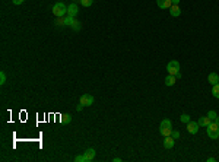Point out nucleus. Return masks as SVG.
I'll use <instances>...</instances> for the list:
<instances>
[{"instance_id": "obj_1", "label": "nucleus", "mask_w": 219, "mask_h": 162, "mask_svg": "<svg viewBox=\"0 0 219 162\" xmlns=\"http://www.w3.org/2000/svg\"><path fill=\"white\" fill-rule=\"evenodd\" d=\"M159 133L162 134V136H171V133H172V123H171V120H168V118H165V120H162L161 121V124H159Z\"/></svg>"}, {"instance_id": "obj_2", "label": "nucleus", "mask_w": 219, "mask_h": 162, "mask_svg": "<svg viewBox=\"0 0 219 162\" xmlns=\"http://www.w3.org/2000/svg\"><path fill=\"white\" fill-rule=\"evenodd\" d=\"M53 15L56 16V18H64V15L67 13V7L64 3H62V2H58V3H56V5L53 6Z\"/></svg>"}, {"instance_id": "obj_3", "label": "nucleus", "mask_w": 219, "mask_h": 162, "mask_svg": "<svg viewBox=\"0 0 219 162\" xmlns=\"http://www.w3.org/2000/svg\"><path fill=\"white\" fill-rule=\"evenodd\" d=\"M206 130H207V136H209L210 139H218L219 137V126L216 121H212V123L206 127Z\"/></svg>"}, {"instance_id": "obj_4", "label": "nucleus", "mask_w": 219, "mask_h": 162, "mask_svg": "<svg viewBox=\"0 0 219 162\" xmlns=\"http://www.w3.org/2000/svg\"><path fill=\"white\" fill-rule=\"evenodd\" d=\"M167 70H168V75H174L175 76L177 73H180V63L177 60H171L167 64Z\"/></svg>"}, {"instance_id": "obj_5", "label": "nucleus", "mask_w": 219, "mask_h": 162, "mask_svg": "<svg viewBox=\"0 0 219 162\" xmlns=\"http://www.w3.org/2000/svg\"><path fill=\"white\" fill-rule=\"evenodd\" d=\"M94 96L91 95V94H83V95L79 98V102H81L83 107H91V105L94 104Z\"/></svg>"}, {"instance_id": "obj_6", "label": "nucleus", "mask_w": 219, "mask_h": 162, "mask_svg": "<svg viewBox=\"0 0 219 162\" xmlns=\"http://www.w3.org/2000/svg\"><path fill=\"white\" fill-rule=\"evenodd\" d=\"M187 132L190 134H196L197 132H199V123H196V121H189L187 123Z\"/></svg>"}, {"instance_id": "obj_7", "label": "nucleus", "mask_w": 219, "mask_h": 162, "mask_svg": "<svg viewBox=\"0 0 219 162\" xmlns=\"http://www.w3.org/2000/svg\"><path fill=\"white\" fill-rule=\"evenodd\" d=\"M156 5L159 9H170L172 6V0H156Z\"/></svg>"}, {"instance_id": "obj_8", "label": "nucleus", "mask_w": 219, "mask_h": 162, "mask_svg": "<svg viewBox=\"0 0 219 162\" xmlns=\"http://www.w3.org/2000/svg\"><path fill=\"white\" fill-rule=\"evenodd\" d=\"M174 145H175V139L172 137V136H167L165 140H164V148H165V149H172V148H174Z\"/></svg>"}, {"instance_id": "obj_9", "label": "nucleus", "mask_w": 219, "mask_h": 162, "mask_svg": "<svg viewBox=\"0 0 219 162\" xmlns=\"http://www.w3.org/2000/svg\"><path fill=\"white\" fill-rule=\"evenodd\" d=\"M170 15H171L172 18H178L181 15V9L178 5H172L171 7H170Z\"/></svg>"}, {"instance_id": "obj_10", "label": "nucleus", "mask_w": 219, "mask_h": 162, "mask_svg": "<svg viewBox=\"0 0 219 162\" xmlns=\"http://www.w3.org/2000/svg\"><path fill=\"white\" fill-rule=\"evenodd\" d=\"M77 12H79V9H77V6L75 5V3H72V5L67 6V15H69V16H73V18H75L77 15Z\"/></svg>"}, {"instance_id": "obj_11", "label": "nucleus", "mask_w": 219, "mask_h": 162, "mask_svg": "<svg viewBox=\"0 0 219 162\" xmlns=\"http://www.w3.org/2000/svg\"><path fill=\"white\" fill-rule=\"evenodd\" d=\"M83 156H85V162H91L94 158H95V150L91 148L88 149V150H85V153H83Z\"/></svg>"}, {"instance_id": "obj_12", "label": "nucleus", "mask_w": 219, "mask_h": 162, "mask_svg": "<svg viewBox=\"0 0 219 162\" xmlns=\"http://www.w3.org/2000/svg\"><path fill=\"white\" fill-rule=\"evenodd\" d=\"M207 82H209L212 86L216 85V83H219V75H216V73H209V76H207Z\"/></svg>"}, {"instance_id": "obj_13", "label": "nucleus", "mask_w": 219, "mask_h": 162, "mask_svg": "<svg viewBox=\"0 0 219 162\" xmlns=\"http://www.w3.org/2000/svg\"><path fill=\"white\" fill-rule=\"evenodd\" d=\"M210 123H212V120H210L207 115H205V117H200V120H199V126H203V127H207Z\"/></svg>"}, {"instance_id": "obj_14", "label": "nucleus", "mask_w": 219, "mask_h": 162, "mask_svg": "<svg viewBox=\"0 0 219 162\" xmlns=\"http://www.w3.org/2000/svg\"><path fill=\"white\" fill-rule=\"evenodd\" d=\"M175 81H177V77L174 76V75H168V76L165 77V85H167V86H172L174 83H175Z\"/></svg>"}, {"instance_id": "obj_15", "label": "nucleus", "mask_w": 219, "mask_h": 162, "mask_svg": "<svg viewBox=\"0 0 219 162\" xmlns=\"http://www.w3.org/2000/svg\"><path fill=\"white\" fill-rule=\"evenodd\" d=\"M72 29H73V31H81V28H82V25H81V22H79V21H73V24H72V26H70Z\"/></svg>"}, {"instance_id": "obj_16", "label": "nucleus", "mask_w": 219, "mask_h": 162, "mask_svg": "<svg viewBox=\"0 0 219 162\" xmlns=\"http://www.w3.org/2000/svg\"><path fill=\"white\" fill-rule=\"evenodd\" d=\"M73 21H75V18H73V16H69V15H67V16H64V25H66V26H72Z\"/></svg>"}, {"instance_id": "obj_17", "label": "nucleus", "mask_w": 219, "mask_h": 162, "mask_svg": "<svg viewBox=\"0 0 219 162\" xmlns=\"http://www.w3.org/2000/svg\"><path fill=\"white\" fill-rule=\"evenodd\" d=\"M212 95H213L215 98H219V83L213 85V88H212Z\"/></svg>"}, {"instance_id": "obj_18", "label": "nucleus", "mask_w": 219, "mask_h": 162, "mask_svg": "<svg viewBox=\"0 0 219 162\" xmlns=\"http://www.w3.org/2000/svg\"><path fill=\"white\" fill-rule=\"evenodd\" d=\"M72 121V115L70 114H64V115H62V123H64V124H69Z\"/></svg>"}, {"instance_id": "obj_19", "label": "nucleus", "mask_w": 219, "mask_h": 162, "mask_svg": "<svg viewBox=\"0 0 219 162\" xmlns=\"http://www.w3.org/2000/svg\"><path fill=\"white\" fill-rule=\"evenodd\" d=\"M54 25H56V26H64V18H56Z\"/></svg>"}, {"instance_id": "obj_20", "label": "nucleus", "mask_w": 219, "mask_h": 162, "mask_svg": "<svg viewBox=\"0 0 219 162\" xmlns=\"http://www.w3.org/2000/svg\"><path fill=\"white\" fill-rule=\"evenodd\" d=\"M79 3L82 6H85V7H89L92 3H94V0H79Z\"/></svg>"}, {"instance_id": "obj_21", "label": "nucleus", "mask_w": 219, "mask_h": 162, "mask_svg": "<svg viewBox=\"0 0 219 162\" xmlns=\"http://www.w3.org/2000/svg\"><path fill=\"white\" fill-rule=\"evenodd\" d=\"M207 117H209L212 121H216V118H218V114H216V113L212 110V111H209V113H207Z\"/></svg>"}, {"instance_id": "obj_22", "label": "nucleus", "mask_w": 219, "mask_h": 162, "mask_svg": "<svg viewBox=\"0 0 219 162\" xmlns=\"http://www.w3.org/2000/svg\"><path fill=\"white\" fill-rule=\"evenodd\" d=\"M180 120H181V123H184V124H187V123H189V121H190V115H187V114H183V115H181V117H180Z\"/></svg>"}, {"instance_id": "obj_23", "label": "nucleus", "mask_w": 219, "mask_h": 162, "mask_svg": "<svg viewBox=\"0 0 219 162\" xmlns=\"http://www.w3.org/2000/svg\"><path fill=\"white\" fill-rule=\"evenodd\" d=\"M6 83V73L3 70L0 72V85H5Z\"/></svg>"}, {"instance_id": "obj_24", "label": "nucleus", "mask_w": 219, "mask_h": 162, "mask_svg": "<svg viewBox=\"0 0 219 162\" xmlns=\"http://www.w3.org/2000/svg\"><path fill=\"white\" fill-rule=\"evenodd\" d=\"M75 161L76 162H85V156H83V155H77V156L75 158Z\"/></svg>"}, {"instance_id": "obj_25", "label": "nucleus", "mask_w": 219, "mask_h": 162, "mask_svg": "<svg viewBox=\"0 0 219 162\" xmlns=\"http://www.w3.org/2000/svg\"><path fill=\"white\" fill-rule=\"evenodd\" d=\"M171 136H172L174 139H178V137H180V132H177V130H172Z\"/></svg>"}, {"instance_id": "obj_26", "label": "nucleus", "mask_w": 219, "mask_h": 162, "mask_svg": "<svg viewBox=\"0 0 219 162\" xmlns=\"http://www.w3.org/2000/svg\"><path fill=\"white\" fill-rule=\"evenodd\" d=\"M25 0H12V3H13V5H16V6H19V5H22V3H24Z\"/></svg>"}, {"instance_id": "obj_27", "label": "nucleus", "mask_w": 219, "mask_h": 162, "mask_svg": "<svg viewBox=\"0 0 219 162\" xmlns=\"http://www.w3.org/2000/svg\"><path fill=\"white\" fill-rule=\"evenodd\" d=\"M82 110H83V105H82L81 102H79V105H77V107H76V111H77V113H81Z\"/></svg>"}, {"instance_id": "obj_28", "label": "nucleus", "mask_w": 219, "mask_h": 162, "mask_svg": "<svg viewBox=\"0 0 219 162\" xmlns=\"http://www.w3.org/2000/svg\"><path fill=\"white\" fill-rule=\"evenodd\" d=\"M180 3V0H172V5H178Z\"/></svg>"}, {"instance_id": "obj_29", "label": "nucleus", "mask_w": 219, "mask_h": 162, "mask_svg": "<svg viewBox=\"0 0 219 162\" xmlns=\"http://www.w3.org/2000/svg\"><path fill=\"white\" fill-rule=\"evenodd\" d=\"M113 161H114V162H121V159H120V158H114Z\"/></svg>"}, {"instance_id": "obj_30", "label": "nucleus", "mask_w": 219, "mask_h": 162, "mask_svg": "<svg viewBox=\"0 0 219 162\" xmlns=\"http://www.w3.org/2000/svg\"><path fill=\"white\" fill-rule=\"evenodd\" d=\"M216 123H218V126H219V115H218V118H216Z\"/></svg>"}]
</instances>
